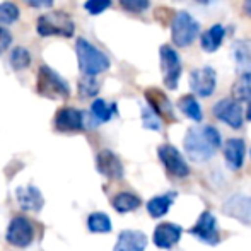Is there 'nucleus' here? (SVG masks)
Returning <instances> with one entry per match:
<instances>
[{"label": "nucleus", "instance_id": "f257e3e1", "mask_svg": "<svg viewBox=\"0 0 251 251\" xmlns=\"http://www.w3.org/2000/svg\"><path fill=\"white\" fill-rule=\"evenodd\" d=\"M185 151L193 162H205L221 147L222 139L215 126H192L185 135Z\"/></svg>", "mask_w": 251, "mask_h": 251}, {"label": "nucleus", "instance_id": "f03ea898", "mask_svg": "<svg viewBox=\"0 0 251 251\" xmlns=\"http://www.w3.org/2000/svg\"><path fill=\"white\" fill-rule=\"evenodd\" d=\"M77 58H79V67L84 75L94 77L98 74H102L109 69V58L102 53L100 48H96L93 43H89L84 38H79L75 43Z\"/></svg>", "mask_w": 251, "mask_h": 251}, {"label": "nucleus", "instance_id": "7ed1b4c3", "mask_svg": "<svg viewBox=\"0 0 251 251\" xmlns=\"http://www.w3.org/2000/svg\"><path fill=\"white\" fill-rule=\"evenodd\" d=\"M200 23L186 10H179L171 19V40L178 48H186L199 38Z\"/></svg>", "mask_w": 251, "mask_h": 251}, {"label": "nucleus", "instance_id": "20e7f679", "mask_svg": "<svg viewBox=\"0 0 251 251\" xmlns=\"http://www.w3.org/2000/svg\"><path fill=\"white\" fill-rule=\"evenodd\" d=\"M36 31L40 36H63V38H72L74 31H75V24H74L72 17L67 12L62 10H53V12L43 14L38 19Z\"/></svg>", "mask_w": 251, "mask_h": 251}, {"label": "nucleus", "instance_id": "39448f33", "mask_svg": "<svg viewBox=\"0 0 251 251\" xmlns=\"http://www.w3.org/2000/svg\"><path fill=\"white\" fill-rule=\"evenodd\" d=\"M38 94L48 100H67L70 96V87L65 79L58 75L48 65H41L38 70Z\"/></svg>", "mask_w": 251, "mask_h": 251}, {"label": "nucleus", "instance_id": "423d86ee", "mask_svg": "<svg viewBox=\"0 0 251 251\" xmlns=\"http://www.w3.org/2000/svg\"><path fill=\"white\" fill-rule=\"evenodd\" d=\"M159 55H161V70H162V82L168 89L175 91L178 87L179 77H181L183 67L181 60H179L178 53L173 50L169 45H162L159 48Z\"/></svg>", "mask_w": 251, "mask_h": 251}, {"label": "nucleus", "instance_id": "0eeeda50", "mask_svg": "<svg viewBox=\"0 0 251 251\" xmlns=\"http://www.w3.org/2000/svg\"><path fill=\"white\" fill-rule=\"evenodd\" d=\"M5 238L9 245L16 248H27L34 241V227L31 221L26 217H14L7 227Z\"/></svg>", "mask_w": 251, "mask_h": 251}, {"label": "nucleus", "instance_id": "6e6552de", "mask_svg": "<svg viewBox=\"0 0 251 251\" xmlns=\"http://www.w3.org/2000/svg\"><path fill=\"white\" fill-rule=\"evenodd\" d=\"M212 113L217 120L221 122L227 123L231 128L238 130L243 126V108H241V102L234 101L232 98H224V100L217 101L212 108Z\"/></svg>", "mask_w": 251, "mask_h": 251}, {"label": "nucleus", "instance_id": "1a4fd4ad", "mask_svg": "<svg viewBox=\"0 0 251 251\" xmlns=\"http://www.w3.org/2000/svg\"><path fill=\"white\" fill-rule=\"evenodd\" d=\"M157 155L169 175L178 176V178H186L190 175L188 164H186V161L183 159V155L179 154V151L175 146L162 144L157 149Z\"/></svg>", "mask_w": 251, "mask_h": 251}, {"label": "nucleus", "instance_id": "9d476101", "mask_svg": "<svg viewBox=\"0 0 251 251\" xmlns=\"http://www.w3.org/2000/svg\"><path fill=\"white\" fill-rule=\"evenodd\" d=\"M217 86V74L212 67L195 69L190 74V87L200 98H208L214 94Z\"/></svg>", "mask_w": 251, "mask_h": 251}, {"label": "nucleus", "instance_id": "9b49d317", "mask_svg": "<svg viewBox=\"0 0 251 251\" xmlns=\"http://www.w3.org/2000/svg\"><path fill=\"white\" fill-rule=\"evenodd\" d=\"M190 234H193L197 239H200L205 245L215 246L219 243V229H217V221H215L214 214H210L208 210L201 212L197 224L190 229Z\"/></svg>", "mask_w": 251, "mask_h": 251}, {"label": "nucleus", "instance_id": "f8f14e48", "mask_svg": "<svg viewBox=\"0 0 251 251\" xmlns=\"http://www.w3.org/2000/svg\"><path fill=\"white\" fill-rule=\"evenodd\" d=\"M144 96H146L149 108L159 116V118L164 120V122H168V123L176 122L175 109H173L171 101H169V98L166 96L161 89H157V87H149V89H146Z\"/></svg>", "mask_w": 251, "mask_h": 251}, {"label": "nucleus", "instance_id": "ddd939ff", "mask_svg": "<svg viewBox=\"0 0 251 251\" xmlns=\"http://www.w3.org/2000/svg\"><path fill=\"white\" fill-rule=\"evenodd\" d=\"M55 128L58 132H80L84 130V113L75 108H62L55 115Z\"/></svg>", "mask_w": 251, "mask_h": 251}, {"label": "nucleus", "instance_id": "4468645a", "mask_svg": "<svg viewBox=\"0 0 251 251\" xmlns=\"http://www.w3.org/2000/svg\"><path fill=\"white\" fill-rule=\"evenodd\" d=\"M96 168L102 176L108 179H122L123 178V164L120 157L113 151H101L96 157Z\"/></svg>", "mask_w": 251, "mask_h": 251}, {"label": "nucleus", "instance_id": "2eb2a0df", "mask_svg": "<svg viewBox=\"0 0 251 251\" xmlns=\"http://www.w3.org/2000/svg\"><path fill=\"white\" fill-rule=\"evenodd\" d=\"M183 229L178 224H173V222H162L157 227L154 229V245L161 250H169L176 245V243L181 239Z\"/></svg>", "mask_w": 251, "mask_h": 251}, {"label": "nucleus", "instance_id": "dca6fc26", "mask_svg": "<svg viewBox=\"0 0 251 251\" xmlns=\"http://www.w3.org/2000/svg\"><path fill=\"white\" fill-rule=\"evenodd\" d=\"M16 200L23 210L40 212L45 205V199L41 192L34 185H26L16 188Z\"/></svg>", "mask_w": 251, "mask_h": 251}, {"label": "nucleus", "instance_id": "f3484780", "mask_svg": "<svg viewBox=\"0 0 251 251\" xmlns=\"http://www.w3.org/2000/svg\"><path fill=\"white\" fill-rule=\"evenodd\" d=\"M147 236L140 231H122L113 251H146Z\"/></svg>", "mask_w": 251, "mask_h": 251}, {"label": "nucleus", "instance_id": "a211bd4d", "mask_svg": "<svg viewBox=\"0 0 251 251\" xmlns=\"http://www.w3.org/2000/svg\"><path fill=\"white\" fill-rule=\"evenodd\" d=\"M224 212L231 217L239 221H250L251 219V199L245 195H232L224 203Z\"/></svg>", "mask_w": 251, "mask_h": 251}, {"label": "nucleus", "instance_id": "6ab92c4d", "mask_svg": "<svg viewBox=\"0 0 251 251\" xmlns=\"http://www.w3.org/2000/svg\"><path fill=\"white\" fill-rule=\"evenodd\" d=\"M245 140L243 139H229L226 142V147H224V157H226V162L227 166L236 171L243 166V161H245Z\"/></svg>", "mask_w": 251, "mask_h": 251}, {"label": "nucleus", "instance_id": "aec40b11", "mask_svg": "<svg viewBox=\"0 0 251 251\" xmlns=\"http://www.w3.org/2000/svg\"><path fill=\"white\" fill-rule=\"evenodd\" d=\"M236 60V69L238 74H251V41L250 40H239L232 47Z\"/></svg>", "mask_w": 251, "mask_h": 251}, {"label": "nucleus", "instance_id": "412c9836", "mask_svg": "<svg viewBox=\"0 0 251 251\" xmlns=\"http://www.w3.org/2000/svg\"><path fill=\"white\" fill-rule=\"evenodd\" d=\"M224 36H226V27L222 26V24H214V26H210L205 33L200 34V45H201V48H203V51L214 53L222 45Z\"/></svg>", "mask_w": 251, "mask_h": 251}, {"label": "nucleus", "instance_id": "4be33fe9", "mask_svg": "<svg viewBox=\"0 0 251 251\" xmlns=\"http://www.w3.org/2000/svg\"><path fill=\"white\" fill-rule=\"evenodd\" d=\"M176 195H178V193L169 192V193H164V195L154 197V199H151L147 201V212H149L151 217H154V219L164 217V215L168 214L169 207L173 205V201L176 200Z\"/></svg>", "mask_w": 251, "mask_h": 251}, {"label": "nucleus", "instance_id": "5701e85b", "mask_svg": "<svg viewBox=\"0 0 251 251\" xmlns=\"http://www.w3.org/2000/svg\"><path fill=\"white\" fill-rule=\"evenodd\" d=\"M111 203L116 212L126 214V212H132V210H135V208H139L140 205H142V200H140V197H137L135 193L122 192V193H118V195H115Z\"/></svg>", "mask_w": 251, "mask_h": 251}, {"label": "nucleus", "instance_id": "b1692460", "mask_svg": "<svg viewBox=\"0 0 251 251\" xmlns=\"http://www.w3.org/2000/svg\"><path fill=\"white\" fill-rule=\"evenodd\" d=\"M116 113V104H108L104 100H96L91 104V116L96 123H106Z\"/></svg>", "mask_w": 251, "mask_h": 251}, {"label": "nucleus", "instance_id": "393cba45", "mask_svg": "<svg viewBox=\"0 0 251 251\" xmlns=\"http://www.w3.org/2000/svg\"><path fill=\"white\" fill-rule=\"evenodd\" d=\"M232 100L238 102L251 101V74H241L232 84Z\"/></svg>", "mask_w": 251, "mask_h": 251}, {"label": "nucleus", "instance_id": "a878e982", "mask_svg": "<svg viewBox=\"0 0 251 251\" xmlns=\"http://www.w3.org/2000/svg\"><path fill=\"white\" fill-rule=\"evenodd\" d=\"M178 106H179V109H181V111L188 116V118L193 120V122H201V118H203L200 102L197 101L195 96H192V94H188V96H183L181 100H179Z\"/></svg>", "mask_w": 251, "mask_h": 251}, {"label": "nucleus", "instance_id": "bb28decb", "mask_svg": "<svg viewBox=\"0 0 251 251\" xmlns=\"http://www.w3.org/2000/svg\"><path fill=\"white\" fill-rule=\"evenodd\" d=\"M87 227L91 232H96V234H102V232L111 231V221L106 214L102 212H94L87 217Z\"/></svg>", "mask_w": 251, "mask_h": 251}, {"label": "nucleus", "instance_id": "cd10ccee", "mask_svg": "<svg viewBox=\"0 0 251 251\" xmlns=\"http://www.w3.org/2000/svg\"><path fill=\"white\" fill-rule=\"evenodd\" d=\"M10 65L14 70H24L31 65V55L26 48L17 47L10 53Z\"/></svg>", "mask_w": 251, "mask_h": 251}, {"label": "nucleus", "instance_id": "c85d7f7f", "mask_svg": "<svg viewBox=\"0 0 251 251\" xmlns=\"http://www.w3.org/2000/svg\"><path fill=\"white\" fill-rule=\"evenodd\" d=\"M100 91V82H98L94 77L84 75L82 79L79 80V96L80 98H94Z\"/></svg>", "mask_w": 251, "mask_h": 251}, {"label": "nucleus", "instance_id": "c756f323", "mask_svg": "<svg viewBox=\"0 0 251 251\" xmlns=\"http://www.w3.org/2000/svg\"><path fill=\"white\" fill-rule=\"evenodd\" d=\"M19 19V9L16 3L3 2L0 3V24H12Z\"/></svg>", "mask_w": 251, "mask_h": 251}, {"label": "nucleus", "instance_id": "7c9ffc66", "mask_svg": "<svg viewBox=\"0 0 251 251\" xmlns=\"http://www.w3.org/2000/svg\"><path fill=\"white\" fill-rule=\"evenodd\" d=\"M142 125H144V128L154 130V132H161L162 130L161 118L152 111L149 106H144L142 108Z\"/></svg>", "mask_w": 251, "mask_h": 251}, {"label": "nucleus", "instance_id": "2f4dec72", "mask_svg": "<svg viewBox=\"0 0 251 251\" xmlns=\"http://www.w3.org/2000/svg\"><path fill=\"white\" fill-rule=\"evenodd\" d=\"M108 7H111V0H87V2L84 3V9H86L91 16L102 14Z\"/></svg>", "mask_w": 251, "mask_h": 251}, {"label": "nucleus", "instance_id": "473e14b6", "mask_svg": "<svg viewBox=\"0 0 251 251\" xmlns=\"http://www.w3.org/2000/svg\"><path fill=\"white\" fill-rule=\"evenodd\" d=\"M151 0H120V5L133 14H140L149 7Z\"/></svg>", "mask_w": 251, "mask_h": 251}, {"label": "nucleus", "instance_id": "72a5a7b5", "mask_svg": "<svg viewBox=\"0 0 251 251\" xmlns=\"http://www.w3.org/2000/svg\"><path fill=\"white\" fill-rule=\"evenodd\" d=\"M10 43H12V34L5 27L0 26V55L10 47Z\"/></svg>", "mask_w": 251, "mask_h": 251}, {"label": "nucleus", "instance_id": "f704fd0d", "mask_svg": "<svg viewBox=\"0 0 251 251\" xmlns=\"http://www.w3.org/2000/svg\"><path fill=\"white\" fill-rule=\"evenodd\" d=\"M24 2L34 9H47V7L53 5V0H24Z\"/></svg>", "mask_w": 251, "mask_h": 251}, {"label": "nucleus", "instance_id": "c9c22d12", "mask_svg": "<svg viewBox=\"0 0 251 251\" xmlns=\"http://www.w3.org/2000/svg\"><path fill=\"white\" fill-rule=\"evenodd\" d=\"M243 10H245L246 16L251 17V0H245V2H243Z\"/></svg>", "mask_w": 251, "mask_h": 251}, {"label": "nucleus", "instance_id": "e433bc0d", "mask_svg": "<svg viewBox=\"0 0 251 251\" xmlns=\"http://www.w3.org/2000/svg\"><path fill=\"white\" fill-rule=\"evenodd\" d=\"M246 118L251 122V101H250V104H248V109H246Z\"/></svg>", "mask_w": 251, "mask_h": 251}, {"label": "nucleus", "instance_id": "4c0bfd02", "mask_svg": "<svg viewBox=\"0 0 251 251\" xmlns=\"http://www.w3.org/2000/svg\"><path fill=\"white\" fill-rule=\"evenodd\" d=\"M195 2H199V3H210L212 0H195Z\"/></svg>", "mask_w": 251, "mask_h": 251}]
</instances>
